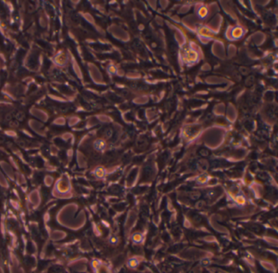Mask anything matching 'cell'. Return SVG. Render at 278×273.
<instances>
[{
  "instance_id": "6da1fadb",
  "label": "cell",
  "mask_w": 278,
  "mask_h": 273,
  "mask_svg": "<svg viewBox=\"0 0 278 273\" xmlns=\"http://www.w3.org/2000/svg\"><path fill=\"white\" fill-rule=\"evenodd\" d=\"M206 14H207V10H206L205 7H202V8L200 9V11H199V15H200L201 17H206Z\"/></svg>"
}]
</instances>
